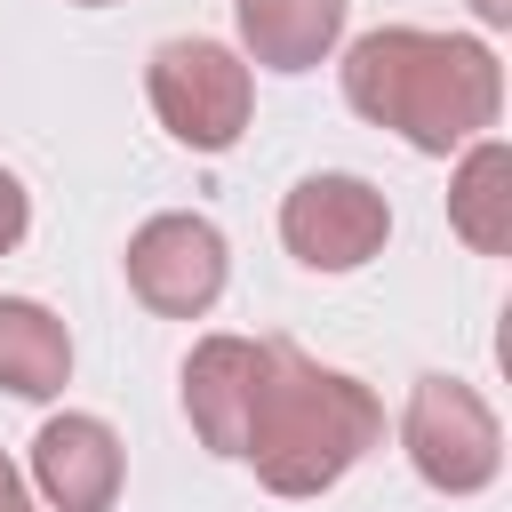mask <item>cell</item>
I'll use <instances>...</instances> for the list:
<instances>
[{"instance_id":"cell-1","label":"cell","mask_w":512,"mask_h":512,"mask_svg":"<svg viewBox=\"0 0 512 512\" xmlns=\"http://www.w3.org/2000/svg\"><path fill=\"white\" fill-rule=\"evenodd\" d=\"M344 104L360 120L408 136L416 152H456L480 128H496L504 72H496V56L480 40L384 24V32L352 40V56H344Z\"/></svg>"},{"instance_id":"cell-2","label":"cell","mask_w":512,"mask_h":512,"mask_svg":"<svg viewBox=\"0 0 512 512\" xmlns=\"http://www.w3.org/2000/svg\"><path fill=\"white\" fill-rule=\"evenodd\" d=\"M384 440V408L344 368H320L296 344H264V392L248 416L240 456L272 496H320L336 488L368 448Z\"/></svg>"},{"instance_id":"cell-3","label":"cell","mask_w":512,"mask_h":512,"mask_svg":"<svg viewBox=\"0 0 512 512\" xmlns=\"http://www.w3.org/2000/svg\"><path fill=\"white\" fill-rule=\"evenodd\" d=\"M144 88L160 128L192 152H232L248 128V64L224 40H160Z\"/></svg>"},{"instance_id":"cell-4","label":"cell","mask_w":512,"mask_h":512,"mask_svg":"<svg viewBox=\"0 0 512 512\" xmlns=\"http://www.w3.org/2000/svg\"><path fill=\"white\" fill-rule=\"evenodd\" d=\"M400 440H408V464L440 496H472L504 464V432H496L488 400L472 384H456V376H416L408 416H400Z\"/></svg>"},{"instance_id":"cell-5","label":"cell","mask_w":512,"mask_h":512,"mask_svg":"<svg viewBox=\"0 0 512 512\" xmlns=\"http://www.w3.org/2000/svg\"><path fill=\"white\" fill-rule=\"evenodd\" d=\"M392 232V208L368 176H304L288 200H280V240L296 264L312 272H352L384 248Z\"/></svg>"},{"instance_id":"cell-6","label":"cell","mask_w":512,"mask_h":512,"mask_svg":"<svg viewBox=\"0 0 512 512\" xmlns=\"http://www.w3.org/2000/svg\"><path fill=\"white\" fill-rule=\"evenodd\" d=\"M128 288L168 312V320H200L224 296V232L208 216H152L128 240Z\"/></svg>"},{"instance_id":"cell-7","label":"cell","mask_w":512,"mask_h":512,"mask_svg":"<svg viewBox=\"0 0 512 512\" xmlns=\"http://www.w3.org/2000/svg\"><path fill=\"white\" fill-rule=\"evenodd\" d=\"M256 392H264V344H248V336L192 344V360H184V416H192L200 448L240 456L248 416H256Z\"/></svg>"},{"instance_id":"cell-8","label":"cell","mask_w":512,"mask_h":512,"mask_svg":"<svg viewBox=\"0 0 512 512\" xmlns=\"http://www.w3.org/2000/svg\"><path fill=\"white\" fill-rule=\"evenodd\" d=\"M32 480L56 512H112L120 496V440L104 416H56L32 440Z\"/></svg>"},{"instance_id":"cell-9","label":"cell","mask_w":512,"mask_h":512,"mask_svg":"<svg viewBox=\"0 0 512 512\" xmlns=\"http://www.w3.org/2000/svg\"><path fill=\"white\" fill-rule=\"evenodd\" d=\"M232 8H240L248 56L272 72H312L344 32V0H232Z\"/></svg>"},{"instance_id":"cell-10","label":"cell","mask_w":512,"mask_h":512,"mask_svg":"<svg viewBox=\"0 0 512 512\" xmlns=\"http://www.w3.org/2000/svg\"><path fill=\"white\" fill-rule=\"evenodd\" d=\"M64 376H72L64 320L48 304H32V296H0V392L48 400V392H64Z\"/></svg>"},{"instance_id":"cell-11","label":"cell","mask_w":512,"mask_h":512,"mask_svg":"<svg viewBox=\"0 0 512 512\" xmlns=\"http://www.w3.org/2000/svg\"><path fill=\"white\" fill-rule=\"evenodd\" d=\"M448 224L480 248V256H504L512 248V152L496 136H480L448 184Z\"/></svg>"},{"instance_id":"cell-12","label":"cell","mask_w":512,"mask_h":512,"mask_svg":"<svg viewBox=\"0 0 512 512\" xmlns=\"http://www.w3.org/2000/svg\"><path fill=\"white\" fill-rule=\"evenodd\" d=\"M24 216H32V208H24V184H16L8 168H0V256H8L16 240H24Z\"/></svg>"},{"instance_id":"cell-13","label":"cell","mask_w":512,"mask_h":512,"mask_svg":"<svg viewBox=\"0 0 512 512\" xmlns=\"http://www.w3.org/2000/svg\"><path fill=\"white\" fill-rule=\"evenodd\" d=\"M0 512H24V480H16L8 456H0Z\"/></svg>"},{"instance_id":"cell-14","label":"cell","mask_w":512,"mask_h":512,"mask_svg":"<svg viewBox=\"0 0 512 512\" xmlns=\"http://www.w3.org/2000/svg\"><path fill=\"white\" fill-rule=\"evenodd\" d=\"M472 16L480 24H512V0H472Z\"/></svg>"},{"instance_id":"cell-15","label":"cell","mask_w":512,"mask_h":512,"mask_svg":"<svg viewBox=\"0 0 512 512\" xmlns=\"http://www.w3.org/2000/svg\"><path fill=\"white\" fill-rule=\"evenodd\" d=\"M80 8H104V0H80Z\"/></svg>"}]
</instances>
